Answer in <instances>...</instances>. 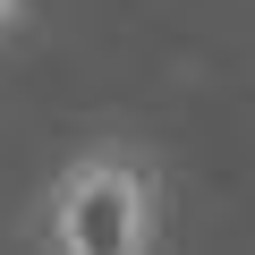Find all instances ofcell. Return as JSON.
<instances>
[{"label": "cell", "mask_w": 255, "mask_h": 255, "mask_svg": "<svg viewBox=\"0 0 255 255\" xmlns=\"http://www.w3.org/2000/svg\"><path fill=\"white\" fill-rule=\"evenodd\" d=\"M43 255H162V170L136 145H85L43 187Z\"/></svg>", "instance_id": "6da1fadb"}, {"label": "cell", "mask_w": 255, "mask_h": 255, "mask_svg": "<svg viewBox=\"0 0 255 255\" xmlns=\"http://www.w3.org/2000/svg\"><path fill=\"white\" fill-rule=\"evenodd\" d=\"M17 26H26V0H0V43H9Z\"/></svg>", "instance_id": "7a4b0ae2"}]
</instances>
